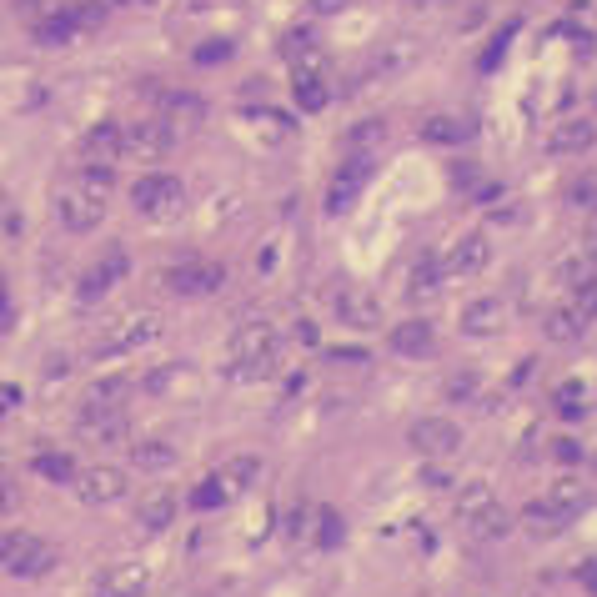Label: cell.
<instances>
[{
  "instance_id": "cell-1",
  "label": "cell",
  "mask_w": 597,
  "mask_h": 597,
  "mask_svg": "<svg viewBox=\"0 0 597 597\" xmlns=\"http://www.w3.org/2000/svg\"><path fill=\"white\" fill-rule=\"evenodd\" d=\"M111 191H116V166H91V161H86V166L56 191V216H61V226L76 231V236L96 231V226L106 221Z\"/></svg>"
},
{
  "instance_id": "cell-2",
  "label": "cell",
  "mask_w": 597,
  "mask_h": 597,
  "mask_svg": "<svg viewBox=\"0 0 597 597\" xmlns=\"http://www.w3.org/2000/svg\"><path fill=\"white\" fill-rule=\"evenodd\" d=\"M281 367V337L271 322H246L231 337V377L236 382H266Z\"/></svg>"
},
{
  "instance_id": "cell-3",
  "label": "cell",
  "mask_w": 597,
  "mask_h": 597,
  "mask_svg": "<svg viewBox=\"0 0 597 597\" xmlns=\"http://www.w3.org/2000/svg\"><path fill=\"white\" fill-rule=\"evenodd\" d=\"M452 512H457V522L477 537V542H502L507 532H512V517H507V507L492 497V487L482 482V477H472V482H462L457 487V497H452Z\"/></svg>"
},
{
  "instance_id": "cell-4",
  "label": "cell",
  "mask_w": 597,
  "mask_h": 597,
  "mask_svg": "<svg viewBox=\"0 0 597 597\" xmlns=\"http://www.w3.org/2000/svg\"><path fill=\"white\" fill-rule=\"evenodd\" d=\"M131 206L146 221H176V216H186V186L166 171H146L131 181Z\"/></svg>"
},
{
  "instance_id": "cell-5",
  "label": "cell",
  "mask_w": 597,
  "mask_h": 597,
  "mask_svg": "<svg viewBox=\"0 0 597 597\" xmlns=\"http://www.w3.org/2000/svg\"><path fill=\"white\" fill-rule=\"evenodd\" d=\"M0 567L11 577H46L56 567V547L26 527H11V532H0Z\"/></svg>"
},
{
  "instance_id": "cell-6",
  "label": "cell",
  "mask_w": 597,
  "mask_h": 597,
  "mask_svg": "<svg viewBox=\"0 0 597 597\" xmlns=\"http://www.w3.org/2000/svg\"><path fill=\"white\" fill-rule=\"evenodd\" d=\"M582 502H587V497H582V487H577V482H552L542 497H532V502H527V512H522V517H527V527H532V532L552 537V532H562V527L577 517V507H582Z\"/></svg>"
},
{
  "instance_id": "cell-7",
  "label": "cell",
  "mask_w": 597,
  "mask_h": 597,
  "mask_svg": "<svg viewBox=\"0 0 597 597\" xmlns=\"http://www.w3.org/2000/svg\"><path fill=\"white\" fill-rule=\"evenodd\" d=\"M156 337H161V317H156V312H131V317H121L91 352H96L101 362H111V357H131V352L151 347Z\"/></svg>"
},
{
  "instance_id": "cell-8",
  "label": "cell",
  "mask_w": 597,
  "mask_h": 597,
  "mask_svg": "<svg viewBox=\"0 0 597 597\" xmlns=\"http://www.w3.org/2000/svg\"><path fill=\"white\" fill-rule=\"evenodd\" d=\"M597 146V121L592 116H557L547 131H542V151L557 156V161H577Z\"/></svg>"
},
{
  "instance_id": "cell-9",
  "label": "cell",
  "mask_w": 597,
  "mask_h": 597,
  "mask_svg": "<svg viewBox=\"0 0 597 597\" xmlns=\"http://www.w3.org/2000/svg\"><path fill=\"white\" fill-rule=\"evenodd\" d=\"M407 447L417 457H427V462H447V457L462 452V427L447 422V417H417L407 427Z\"/></svg>"
},
{
  "instance_id": "cell-10",
  "label": "cell",
  "mask_w": 597,
  "mask_h": 597,
  "mask_svg": "<svg viewBox=\"0 0 597 597\" xmlns=\"http://www.w3.org/2000/svg\"><path fill=\"white\" fill-rule=\"evenodd\" d=\"M161 281H166V291H176V296H211V291L226 286V266H221V261H206V256H186V261L166 266Z\"/></svg>"
},
{
  "instance_id": "cell-11",
  "label": "cell",
  "mask_w": 597,
  "mask_h": 597,
  "mask_svg": "<svg viewBox=\"0 0 597 597\" xmlns=\"http://www.w3.org/2000/svg\"><path fill=\"white\" fill-rule=\"evenodd\" d=\"M332 312H337V322L352 327V332H377V327H387L382 302H377L372 291H362V286H342V291L332 296Z\"/></svg>"
},
{
  "instance_id": "cell-12",
  "label": "cell",
  "mask_w": 597,
  "mask_h": 597,
  "mask_svg": "<svg viewBox=\"0 0 597 597\" xmlns=\"http://www.w3.org/2000/svg\"><path fill=\"white\" fill-rule=\"evenodd\" d=\"M171 151H176V126H166L161 116H146V121L126 126V156H136V161H166Z\"/></svg>"
},
{
  "instance_id": "cell-13",
  "label": "cell",
  "mask_w": 597,
  "mask_h": 597,
  "mask_svg": "<svg viewBox=\"0 0 597 597\" xmlns=\"http://www.w3.org/2000/svg\"><path fill=\"white\" fill-rule=\"evenodd\" d=\"M126 276H131V256H126V246H111L96 266H86V271H81L76 296H81V302H101V296H106L111 286H121Z\"/></svg>"
},
{
  "instance_id": "cell-14",
  "label": "cell",
  "mask_w": 597,
  "mask_h": 597,
  "mask_svg": "<svg viewBox=\"0 0 597 597\" xmlns=\"http://www.w3.org/2000/svg\"><path fill=\"white\" fill-rule=\"evenodd\" d=\"M291 101L302 106V111H327V101H332V81H327V71H322L317 56L291 61Z\"/></svg>"
},
{
  "instance_id": "cell-15",
  "label": "cell",
  "mask_w": 597,
  "mask_h": 597,
  "mask_svg": "<svg viewBox=\"0 0 597 597\" xmlns=\"http://www.w3.org/2000/svg\"><path fill=\"white\" fill-rule=\"evenodd\" d=\"M367 176H372V156H357V151H352V156L337 166L332 186H327V211H332V216L352 211V201H357V191L367 186Z\"/></svg>"
},
{
  "instance_id": "cell-16",
  "label": "cell",
  "mask_w": 597,
  "mask_h": 597,
  "mask_svg": "<svg viewBox=\"0 0 597 597\" xmlns=\"http://www.w3.org/2000/svg\"><path fill=\"white\" fill-rule=\"evenodd\" d=\"M76 497L86 502V507H106V502H121L126 497V472L121 467H86V472H76Z\"/></svg>"
},
{
  "instance_id": "cell-17",
  "label": "cell",
  "mask_w": 597,
  "mask_h": 597,
  "mask_svg": "<svg viewBox=\"0 0 597 597\" xmlns=\"http://www.w3.org/2000/svg\"><path fill=\"white\" fill-rule=\"evenodd\" d=\"M437 261H442L447 276H477V271H487V261H492V241H487L482 231H467V236H457V241L447 246V256H437Z\"/></svg>"
},
{
  "instance_id": "cell-18",
  "label": "cell",
  "mask_w": 597,
  "mask_h": 597,
  "mask_svg": "<svg viewBox=\"0 0 597 597\" xmlns=\"http://www.w3.org/2000/svg\"><path fill=\"white\" fill-rule=\"evenodd\" d=\"M101 592H111V597H141V592H151V562H141V557L106 562L101 567Z\"/></svg>"
},
{
  "instance_id": "cell-19",
  "label": "cell",
  "mask_w": 597,
  "mask_h": 597,
  "mask_svg": "<svg viewBox=\"0 0 597 597\" xmlns=\"http://www.w3.org/2000/svg\"><path fill=\"white\" fill-rule=\"evenodd\" d=\"M81 156L91 166H116L126 156V126L121 121H96L86 136H81Z\"/></svg>"
},
{
  "instance_id": "cell-20",
  "label": "cell",
  "mask_w": 597,
  "mask_h": 597,
  "mask_svg": "<svg viewBox=\"0 0 597 597\" xmlns=\"http://www.w3.org/2000/svg\"><path fill=\"white\" fill-rule=\"evenodd\" d=\"M141 86H146V96H156L166 126H196L206 116V101L191 96V91H161V81H141Z\"/></svg>"
},
{
  "instance_id": "cell-21",
  "label": "cell",
  "mask_w": 597,
  "mask_h": 597,
  "mask_svg": "<svg viewBox=\"0 0 597 597\" xmlns=\"http://www.w3.org/2000/svg\"><path fill=\"white\" fill-rule=\"evenodd\" d=\"M387 342H392L397 357H417V362L437 357V332H432V322H422V317H407V322L387 327Z\"/></svg>"
},
{
  "instance_id": "cell-22",
  "label": "cell",
  "mask_w": 597,
  "mask_h": 597,
  "mask_svg": "<svg viewBox=\"0 0 597 597\" xmlns=\"http://www.w3.org/2000/svg\"><path fill=\"white\" fill-rule=\"evenodd\" d=\"M81 437L86 442H96V447H121V442H131V422H126V412L116 407V412H81Z\"/></svg>"
},
{
  "instance_id": "cell-23",
  "label": "cell",
  "mask_w": 597,
  "mask_h": 597,
  "mask_svg": "<svg viewBox=\"0 0 597 597\" xmlns=\"http://www.w3.org/2000/svg\"><path fill=\"white\" fill-rule=\"evenodd\" d=\"M136 527L151 532V537H161L166 527H176V492H166V487L146 492V497L136 502Z\"/></svg>"
},
{
  "instance_id": "cell-24",
  "label": "cell",
  "mask_w": 597,
  "mask_h": 597,
  "mask_svg": "<svg viewBox=\"0 0 597 597\" xmlns=\"http://www.w3.org/2000/svg\"><path fill=\"white\" fill-rule=\"evenodd\" d=\"M502 322H507L502 296H472V302L462 307V332H467V337H492Z\"/></svg>"
},
{
  "instance_id": "cell-25",
  "label": "cell",
  "mask_w": 597,
  "mask_h": 597,
  "mask_svg": "<svg viewBox=\"0 0 597 597\" xmlns=\"http://www.w3.org/2000/svg\"><path fill=\"white\" fill-rule=\"evenodd\" d=\"M417 61H422V41H412V36H397V41L377 46V56H372V71H377V76H402V71H412Z\"/></svg>"
},
{
  "instance_id": "cell-26",
  "label": "cell",
  "mask_w": 597,
  "mask_h": 597,
  "mask_svg": "<svg viewBox=\"0 0 597 597\" xmlns=\"http://www.w3.org/2000/svg\"><path fill=\"white\" fill-rule=\"evenodd\" d=\"M31 36H36V46H46V51H61V46H71V41H76V26H71L66 6H46V11L36 16Z\"/></svg>"
},
{
  "instance_id": "cell-27",
  "label": "cell",
  "mask_w": 597,
  "mask_h": 597,
  "mask_svg": "<svg viewBox=\"0 0 597 597\" xmlns=\"http://www.w3.org/2000/svg\"><path fill=\"white\" fill-rule=\"evenodd\" d=\"M442 286H447L442 261L437 256H417L412 271H407V296H412V302H432V296H442Z\"/></svg>"
},
{
  "instance_id": "cell-28",
  "label": "cell",
  "mask_w": 597,
  "mask_h": 597,
  "mask_svg": "<svg viewBox=\"0 0 597 597\" xmlns=\"http://www.w3.org/2000/svg\"><path fill=\"white\" fill-rule=\"evenodd\" d=\"M256 477H261V457H251V452H241V457H226V462L216 467V482L226 487V497H241V492H251V487H256Z\"/></svg>"
},
{
  "instance_id": "cell-29",
  "label": "cell",
  "mask_w": 597,
  "mask_h": 597,
  "mask_svg": "<svg viewBox=\"0 0 597 597\" xmlns=\"http://www.w3.org/2000/svg\"><path fill=\"white\" fill-rule=\"evenodd\" d=\"M131 397V377H101V382H91V392H86V407L81 412H116L121 402Z\"/></svg>"
},
{
  "instance_id": "cell-30",
  "label": "cell",
  "mask_w": 597,
  "mask_h": 597,
  "mask_svg": "<svg viewBox=\"0 0 597 597\" xmlns=\"http://www.w3.org/2000/svg\"><path fill=\"white\" fill-rule=\"evenodd\" d=\"M131 462L141 472H171L176 467V447L166 437H141V442H131Z\"/></svg>"
},
{
  "instance_id": "cell-31",
  "label": "cell",
  "mask_w": 597,
  "mask_h": 597,
  "mask_svg": "<svg viewBox=\"0 0 597 597\" xmlns=\"http://www.w3.org/2000/svg\"><path fill=\"white\" fill-rule=\"evenodd\" d=\"M422 136H427L432 146H462V141H472V121H467V116H427V121H422Z\"/></svg>"
},
{
  "instance_id": "cell-32",
  "label": "cell",
  "mask_w": 597,
  "mask_h": 597,
  "mask_svg": "<svg viewBox=\"0 0 597 597\" xmlns=\"http://www.w3.org/2000/svg\"><path fill=\"white\" fill-rule=\"evenodd\" d=\"M31 467H36V477H46V482H56V487H71V482H76V472H81L71 452H51V447H46V452H36V462H31Z\"/></svg>"
},
{
  "instance_id": "cell-33",
  "label": "cell",
  "mask_w": 597,
  "mask_h": 597,
  "mask_svg": "<svg viewBox=\"0 0 597 597\" xmlns=\"http://www.w3.org/2000/svg\"><path fill=\"white\" fill-rule=\"evenodd\" d=\"M312 537H317V547H342L347 517L337 507H312Z\"/></svg>"
},
{
  "instance_id": "cell-34",
  "label": "cell",
  "mask_w": 597,
  "mask_h": 597,
  "mask_svg": "<svg viewBox=\"0 0 597 597\" xmlns=\"http://www.w3.org/2000/svg\"><path fill=\"white\" fill-rule=\"evenodd\" d=\"M382 141H387V121L382 116H367V121H357V131H347V146L357 156H372V146H382Z\"/></svg>"
},
{
  "instance_id": "cell-35",
  "label": "cell",
  "mask_w": 597,
  "mask_h": 597,
  "mask_svg": "<svg viewBox=\"0 0 597 597\" xmlns=\"http://www.w3.org/2000/svg\"><path fill=\"white\" fill-rule=\"evenodd\" d=\"M582 327H587V317H582L577 307H562V312L547 317V337H552V342H577Z\"/></svg>"
},
{
  "instance_id": "cell-36",
  "label": "cell",
  "mask_w": 597,
  "mask_h": 597,
  "mask_svg": "<svg viewBox=\"0 0 597 597\" xmlns=\"http://www.w3.org/2000/svg\"><path fill=\"white\" fill-rule=\"evenodd\" d=\"M66 16H71L76 36H86V31H101V26H106V6H101V0H76V6H66Z\"/></svg>"
},
{
  "instance_id": "cell-37",
  "label": "cell",
  "mask_w": 597,
  "mask_h": 597,
  "mask_svg": "<svg viewBox=\"0 0 597 597\" xmlns=\"http://www.w3.org/2000/svg\"><path fill=\"white\" fill-rule=\"evenodd\" d=\"M442 392H447V402H477V392H482V377L477 372H452L447 382H442Z\"/></svg>"
},
{
  "instance_id": "cell-38",
  "label": "cell",
  "mask_w": 597,
  "mask_h": 597,
  "mask_svg": "<svg viewBox=\"0 0 597 597\" xmlns=\"http://www.w3.org/2000/svg\"><path fill=\"white\" fill-rule=\"evenodd\" d=\"M226 502H231V497H226V487L216 482V472H211V477L191 492V507H196V512H211V507H226Z\"/></svg>"
},
{
  "instance_id": "cell-39",
  "label": "cell",
  "mask_w": 597,
  "mask_h": 597,
  "mask_svg": "<svg viewBox=\"0 0 597 597\" xmlns=\"http://www.w3.org/2000/svg\"><path fill=\"white\" fill-rule=\"evenodd\" d=\"M281 56H286V61H307V56H312V26L286 31V36H281Z\"/></svg>"
},
{
  "instance_id": "cell-40",
  "label": "cell",
  "mask_w": 597,
  "mask_h": 597,
  "mask_svg": "<svg viewBox=\"0 0 597 597\" xmlns=\"http://www.w3.org/2000/svg\"><path fill=\"white\" fill-rule=\"evenodd\" d=\"M447 181H452L457 191H467V196H477V191H482V171H477V161H452Z\"/></svg>"
},
{
  "instance_id": "cell-41",
  "label": "cell",
  "mask_w": 597,
  "mask_h": 597,
  "mask_svg": "<svg viewBox=\"0 0 597 597\" xmlns=\"http://www.w3.org/2000/svg\"><path fill=\"white\" fill-rule=\"evenodd\" d=\"M231 51H236V46H231L226 36H211V41L196 46V66H221V61H231Z\"/></svg>"
},
{
  "instance_id": "cell-42",
  "label": "cell",
  "mask_w": 597,
  "mask_h": 597,
  "mask_svg": "<svg viewBox=\"0 0 597 597\" xmlns=\"http://www.w3.org/2000/svg\"><path fill=\"white\" fill-rule=\"evenodd\" d=\"M572 307H577L582 317H597V276H582V281L572 286Z\"/></svg>"
},
{
  "instance_id": "cell-43",
  "label": "cell",
  "mask_w": 597,
  "mask_h": 597,
  "mask_svg": "<svg viewBox=\"0 0 597 597\" xmlns=\"http://www.w3.org/2000/svg\"><path fill=\"white\" fill-rule=\"evenodd\" d=\"M567 201H577L582 211H592V216H597V181H592V176H577V181L567 186Z\"/></svg>"
},
{
  "instance_id": "cell-44",
  "label": "cell",
  "mask_w": 597,
  "mask_h": 597,
  "mask_svg": "<svg viewBox=\"0 0 597 597\" xmlns=\"http://www.w3.org/2000/svg\"><path fill=\"white\" fill-rule=\"evenodd\" d=\"M552 402H557V412H562V417H582V412H587V407H582V387H572V382H567V387H557V397H552Z\"/></svg>"
},
{
  "instance_id": "cell-45",
  "label": "cell",
  "mask_w": 597,
  "mask_h": 597,
  "mask_svg": "<svg viewBox=\"0 0 597 597\" xmlns=\"http://www.w3.org/2000/svg\"><path fill=\"white\" fill-rule=\"evenodd\" d=\"M286 532H291V537H312V507H307V502L286 512Z\"/></svg>"
},
{
  "instance_id": "cell-46",
  "label": "cell",
  "mask_w": 597,
  "mask_h": 597,
  "mask_svg": "<svg viewBox=\"0 0 597 597\" xmlns=\"http://www.w3.org/2000/svg\"><path fill=\"white\" fill-rule=\"evenodd\" d=\"M552 457L572 467V462H582V442H577V437H557V442H552Z\"/></svg>"
},
{
  "instance_id": "cell-47",
  "label": "cell",
  "mask_w": 597,
  "mask_h": 597,
  "mask_svg": "<svg viewBox=\"0 0 597 597\" xmlns=\"http://www.w3.org/2000/svg\"><path fill=\"white\" fill-rule=\"evenodd\" d=\"M577 582L597 597V557H587V562H577Z\"/></svg>"
},
{
  "instance_id": "cell-48",
  "label": "cell",
  "mask_w": 597,
  "mask_h": 597,
  "mask_svg": "<svg viewBox=\"0 0 597 597\" xmlns=\"http://www.w3.org/2000/svg\"><path fill=\"white\" fill-rule=\"evenodd\" d=\"M327 357H332V362H367V352H362V347H332Z\"/></svg>"
},
{
  "instance_id": "cell-49",
  "label": "cell",
  "mask_w": 597,
  "mask_h": 597,
  "mask_svg": "<svg viewBox=\"0 0 597 597\" xmlns=\"http://www.w3.org/2000/svg\"><path fill=\"white\" fill-rule=\"evenodd\" d=\"M312 6H317V16H337V11L352 6V0H312Z\"/></svg>"
},
{
  "instance_id": "cell-50",
  "label": "cell",
  "mask_w": 597,
  "mask_h": 597,
  "mask_svg": "<svg viewBox=\"0 0 597 597\" xmlns=\"http://www.w3.org/2000/svg\"><path fill=\"white\" fill-rule=\"evenodd\" d=\"M16 402H21V392H16V387H0V417H6Z\"/></svg>"
},
{
  "instance_id": "cell-51",
  "label": "cell",
  "mask_w": 597,
  "mask_h": 597,
  "mask_svg": "<svg viewBox=\"0 0 597 597\" xmlns=\"http://www.w3.org/2000/svg\"><path fill=\"white\" fill-rule=\"evenodd\" d=\"M296 337H302V342H317V322H296Z\"/></svg>"
},
{
  "instance_id": "cell-52",
  "label": "cell",
  "mask_w": 597,
  "mask_h": 597,
  "mask_svg": "<svg viewBox=\"0 0 597 597\" xmlns=\"http://www.w3.org/2000/svg\"><path fill=\"white\" fill-rule=\"evenodd\" d=\"M111 6H156V0H111Z\"/></svg>"
},
{
  "instance_id": "cell-53",
  "label": "cell",
  "mask_w": 597,
  "mask_h": 597,
  "mask_svg": "<svg viewBox=\"0 0 597 597\" xmlns=\"http://www.w3.org/2000/svg\"><path fill=\"white\" fill-rule=\"evenodd\" d=\"M0 317H6V281H0Z\"/></svg>"
},
{
  "instance_id": "cell-54",
  "label": "cell",
  "mask_w": 597,
  "mask_h": 597,
  "mask_svg": "<svg viewBox=\"0 0 597 597\" xmlns=\"http://www.w3.org/2000/svg\"><path fill=\"white\" fill-rule=\"evenodd\" d=\"M592 266H597V241H592Z\"/></svg>"
},
{
  "instance_id": "cell-55",
  "label": "cell",
  "mask_w": 597,
  "mask_h": 597,
  "mask_svg": "<svg viewBox=\"0 0 597 597\" xmlns=\"http://www.w3.org/2000/svg\"><path fill=\"white\" fill-rule=\"evenodd\" d=\"M91 597H111V592H91Z\"/></svg>"
},
{
  "instance_id": "cell-56",
  "label": "cell",
  "mask_w": 597,
  "mask_h": 597,
  "mask_svg": "<svg viewBox=\"0 0 597 597\" xmlns=\"http://www.w3.org/2000/svg\"><path fill=\"white\" fill-rule=\"evenodd\" d=\"M592 121H597V101H592Z\"/></svg>"
}]
</instances>
